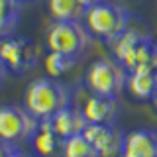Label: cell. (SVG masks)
<instances>
[{
  "mask_svg": "<svg viewBox=\"0 0 157 157\" xmlns=\"http://www.w3.org/2000/svg\"><path fill=\"white\" fill-rule=\"evenodd\" d=\"M71 88L51 77L32 81L26 88L24 108L37 120H49L61 108L71 104Z\"/></svg>",
  "mask_w": 157,
  "mask_h": 157,
  "instance_id": "1",
  "label": "cell"
},
{
  "mask_svg": "<svg viewBox=\"0 0 157 157\" xmlns=\"http://www.w3.org/2000/svg\"><path fill=\"white\" fill-rule=\"evenodd\" d=\"M108 45L112 49V55L116 57V61L126 69L128 73L134 71L137 67L151 65L153 59V45L151 37L141 29H136L128 26L120 36L108 41Z\"/></svg>",
  "mask_w": 157,
  "mask_h": 157,
  "instance_id": "2",
  "label": "cell"
},
{
  "mask_svg": "<svg viewBox=\"0 0 157 157\" xmlns=\"http://www.w3.org/2000/svg\"><path fill=\"white\" fill-rule=\"evenodd\" d=\"M130 22L132 16L124 6L106 2V0L86 6L85 18H82V24L90 32V36L104 39V41H110L116 36H120L130 26Z\"/></svg>",
  "mask_w": 157,
  "mask_h": 157,
  "instance_id": "3",
  "label": "cell"
},
{
  "mask_svg": "<svg viewBox=\"0 0 157 157\" xmlns=\"http://www.w3.org/2000/svg\"><path fill=\"white\" fill-rule=\"evenodd\" d=\"M90 41L92 36L82 22H53L45 33L47 51L63 53L75 61L88 51Z\"/></svg>",
  "mask_w": 157,
  "mask_h": 157,
  "instance_id": "4",
  "label": "cell"
},
{
  "mask_svg": "<svg viewBox=\"0 0 157 157\" xmlns=\"http://www.w3.org/2000/svg\"><path fill=\"white\" fill-rule=\"evenodd\" d=\"M85 85L92 94L118 100L128 86V71L116 59H98L86 69Z\"/></svg>",
  "mask_w": 157,
  "mask_h": 157,
  "instance_id": "5",
  "label": "cell"
},
{
  "mask_svg": "<svg viewBox=\"0 0 157 157\" xmlns=\"http://www.w3.org/2000/svg\"><path fill=\"white\" fill-rule=\"evenodd\" d=\"M0 63L6 73L26 75L37 65V49L26 36H6L0 37Z\"/></svg>",
  "mask_w": 157,
  "mask_h": 157,
  "instance_id": "6",
  "label": "cell"
},
{
  "mask_svg": "<svg viewBox=\"0 0 157 157\" xmlns=\"http://www.w3.org/2000/svg\"><path fill=\"white\" fill-rule=\"evenodd\" d=\"M39 120L33 118L24 106L6 104L0 106V140L8 144H22L33 137Z\"/></svg>",
  "mask_w": 157,
  "mask_h": 157,
  "instance_id": "7",
  "label": "cell"
},
{
  "mask_svg": "<svg viewBox=\"0 0 157 157\" xmlns=\"http://www.w3.org/2000/svg\"><path fill=\"white\" fill-rule=\"evenodd\" d=\"M82 136L92 144L98 157H120L124 134L114 124H86Z\"/></svg>",
  "mask_w": 157,
  "mask_h": 157,
  "instance_id": "8",
  "label": "cell"
},
{
  "mask_svg": "<svg viewBox=\"0 0 157 157\" xmlns=\"http://www.w3.org/2000/svg\"><path fill=\"white\" fill-rule=\"evenodd\" d=\"M49 124H51L53 132L61 137V140H67V137H73V136H78L82 134V130L86 128V118L82 116V110L75 104H69L65 108L53 114L49 118Z\"/></svg>",
  "mask_w": 157,
  "mask_h": 157,
  "instance_id": "9",
  "label": "cell"
},
{
  "mask_svg": "<svg viewBox=\"0 0 157 157\" xmlns=\"http://www.w3.org/2000/svg\"><path fill=\"white\" fill-rule=\"evenodd\" d=\"M78 108L82 110V116L86 118L88 124H114V118L118 114L116 98H106L92 92H88V96Z\"/></svg>",
  "mask_w": 157,
  "mask_h": 157,
  "instance_id": "10",
  "label": "cell"
},
{
  "mask_svg": "<svg viewBox=\"0 0 157 157\" xmlns=\"http://www.w3.org/2000/svg\"><path fill=\"white\" fill-rule=\"evenodd\" d=\"M120 157H157V130H134L124 134Z\"/></svg>",
  "mask_w": 157,
  "mask_h": 157,
  "instance_id": "11",
  "label": "cell"
},
{
  "mask_svg": "<svg viewBox=\"0 0 157 157\" xmlns=\"http://www.w3.org/2000/svg\"><path fill=\"white\" fill-rule=\"evenodd\" d=\"M128 88L140 100H151L157 92V69L144 65L128 73Z\"/></svg>",
  "mask_w": 157,
  "mask_h": 157,
  "instance_id": "12",
  "label": "cell"
},
{
  "mask_svg": "<svg viewBox=\"0 0 157 157\" xmlns=\"http://www.w3.org/2000/svg\"><path fill=\"white\" fill-rule=\"evenodd\" d=\"M29 141L39 157H61L63 140L53 132L49 120H39V126Z\"/></svg>",
  "mask_w": 157,
  "mask_h": 157,
  "instance_id": "13",
  "label": "cell"
},
{
  "mask_svg": "<svg viewBox=\"0 0 157 157\" xmlns=\"http://www.w3.org/2000/svg\"><path fill=\"white\" fill-rule=\"evenodd\" d=\"M47 10L53 22H82L86 6L81 0H47Z\"/></svg>",
  "mask_w": 157,
  "mask_h": 157,
  "instance_id": "14",
  "label": "cell"
},
{
  "mask_svg": "<svg viewBox=\"0 0 157 157\" xmlns=\"http://www.w3.org/2000/svg\"><path fill=\"white\" fill-rule=\"evenodd\" d=\"M24 0H0V37L12 36L22 18Z\"/></svg>",
  "mask_w": 157,
  "mask_h": 157,
  "instance_id": "15",
  "label": "cell"
},
{
  "mask_svg": "<svg viewBox=\"0 0 157 157\" xmlns=\"http://www.w3.org/2000/svg\"><path fill=\"white\" fill-rule=\"evenodd\" d=\"M61 157H98L96 149L82 134L63 140Z\"/></svg>",
  "mask_w": 157,
  "mask_h": 157,
  "instance_id": "16",
  "label": "cell"
},
{
  "mask_svg": "<svg viewBox=\"0 0 157 157\" xmlns=\"http://www.w3.org/2000/svg\"><path fill=\"white\" fill-rule=\"evenodd\" d=\"M75 59L63 55V53H55V51H47L45 59H43V67H45L47 75L51 78H59L63 73H67L69 69L75 65Z\"/></svg>",
  "mask_w": 157,
  "mask_h": 157,
  "instance_id": "17",
  "label": "cell"
},
{
  "mask_svg": "<svg viewBox=\"0 0 157 157\" xmlns=\"http://www.w3.org/2000/svg\"><path fill=\"white\" fill-rule=\"evenodd\" d=\"M16 151H18V147L14 144H8V141L0 140V157H12Z\"/></svg>",
  "mask_w": 157,
  "mask_h": 157,
  "instance_id": "18",
  "label": "cell"
},
{
  "mask_svg": "<svg viewBox=\"0 0 157 157\" xmlns=\"http://www.w3.org/2000/svg\"><path fill=\"white\" fill-rule=\"evenodd\" d=\"M151 65L157 69V43L153 45V59H151Z\"/></svg>",
  "mask_w": 157,
  "mask_h": 157,
  "instance_id": "19",
  "label": "cell"
},
{
  "mask_svg": "<svg viewBox=\"0 0 157 157\" xmlns=\"http://www.w3.org/2000/svg\"><path fill=\"white\" fill-rule=\"evenodd\" d=\"M4 75H6V69H4L2 63H0V85H2V81H4Z\"/></svg>",
  "mask_w": 157,
  "mask_h": 157,
  "instance_id": "20",
  "label": "cell"
},
{
  "mask_svg": "<svg viewBox=\"0 0 157 157\" xmlns=\"http://www.w3.org/2000/svg\"><path fill=\"white\" fill-rule=\"evenodd\" d=\"M85 6H90V4H96V2H100V0H81Z\"/></svg>",
  "mask_w": 157,
  "mask_h": 157,
  "instance_id": "21",
  "label": "cell"
},
{
  "mask_svg": "<svg viewBox=\"0 0 157 157\" xmlns=\"http://www.w3.org/2000/svg\"><path fill=\"white\" fill-rule=\"evenodd\" d=\"M12 157H28V155H24V153H22V151H20V149H18V151H16V153H14Z\"/></svg>",
  "mask_w": 157,
  "mask_h": 157,
  "instance_id": "22",
  "label": "cell"
},
{
  "mask_svg": "<svg viewBox=\"0 0 157 157\" xmlns=\"http://www.w3.org/2000/svg\"><path fill=\"white\" fill-rule=\"evenodd\" d=\"M151 100H153V104H155V108H157V92L153 94V98H151Z\"/></svg>",
  "mask_w": 157,
  "mask_h": 157,
  "instance_id": "23",
  "label": "cell"
},
{
  "mask_svg": "<svg viewBox=\"0 0 157 157\" xmlns=\"http://www.w3.org/2000/svg\"><path fill=\"white\" fill-rule=\"evenodd\" d=\"M24 2H37V0H24Z\"/></svg>",
  "mask_w": 157,
  "mask_h": 157,
  "instance_id": "24",
  "label": "cell"
}]
</instances>
